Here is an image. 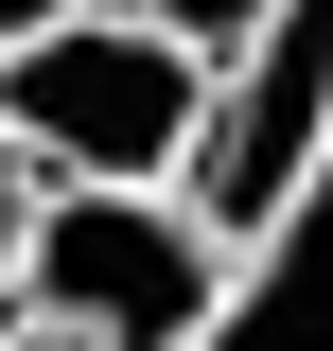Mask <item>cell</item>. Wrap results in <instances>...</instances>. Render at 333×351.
Masks as SVG:
<instances>
[{
	"label": "cell",
	"mask_w": 333,
	"mask_h": 351,
	"mask_svg": "<svg viewBox=\"0 0 333 351\" xmlns=\"http://www.w3.org/2000/svg\"><path fill=\"white\" fill-rule=\"evenodd\" d=\"M18 299H36L53 334H88V351H193L210 299H228V228H210L175 176H53Z\"/></svg>",
	"instance_id": "cell-1"
},
{
	"label": "cell",
	"mask_w": 333,
	"mask_h": 351,
	"mask_svg": "<svg viewBox=\"0 0 333 351\" xmlns=\"http://www.w3.org/2000/svg\"><path fill=\"white\" fill-rule=\"evenodd\" d=\"M193 106H210V53L175 36V18H106V0H71V18H36V36H0V123L36 141V176H175L193 158Z\"/></svg>",
	"instance_id": "cell-2"
},
{
	"label": "cell",
	"mask_w": 333,
	"mask_h": 351,
	"mask_svg": "<svg viewBox=\"0 0 333 351\" xmlns=\"http://www.w3.org/2000/svg\"><path fill=\"white\" fill-rule=\"evenodd\" d=\"M316 158H333V0H263L246 36H228V71H210V106H193L175 193L246 246V228L298 211V176H316Z\"/></svg>",
	"instance_id": "cell-3"
},
{
	"label": "cell",
	"mask_w": 333,
	"mask_h": 351,
	"mask_svg": "<svg viewBox=\"0 0 333 351\" xmlns=\"http://www.w3.org/2000/svg\"><path fill=\"white\" fill-rule=\"evenodd\" d=\"M193 351H333V158L298 176L281 228H246V263H228V299H210Z\"/></svg>",
	"instance_id": "cell-4"
},
{
	"label": "cell",
	"mask_w": 333,
	"mask_h": 351,
	"mask_svg": "<svg viewBox=\"0 0 333 351\" xmlns=\"http://www.w3.org/2000/svg\"><path fill=\"white\" fill-rule=\"evenodd\" d=\"M36 211H53V176H36V141L0 123V299H18V263H36Z\"/></svg>",
	"instance_id": "cell-5"
},
{
	"label": "cell",
	"mask_w": 333,
	"mask_h": 351,
	"mask_svg": "<svg viewBox=\"0 0 333 351\" xmlns=\"http://www.w3.org/2000/svg\"><path fill=\"white\" fill-rule=\"evenodd\" d=\"M140 18H175V36H193V53H228V36H246V18H263V0H140Z\"/></svg>",
	"instance_id": "cell-6"
},
{
	"label": "cell",
	"mask_w": 333,
	"mask_h": 351,
	"mask_svg": "<svg viewBox=\"0 0 333 351\" xmlns=\"http://www.w3.org/2000/svg\"><path fill=\"white\" fill-rule=\"evenodd\" d=\"M0 351H88V334H53V316H0Z\"/></svg>",
	"instance_id": "cell-7"
},
{
	"label": "cell",
	"mask_w": 333,
	"mask_h": 351,
	"mask_svg": "<svg viewBox=\"0 0 333 351\" xmlns=\"http://www.w3.org/2000/svg\"><path fill=\"white\" fill-rule=\"evenodd\" d=\"M36 18H71V0H0V36H36Z\"/></svg>",
	"instance_id": "cell-8"
}]
</instances>
